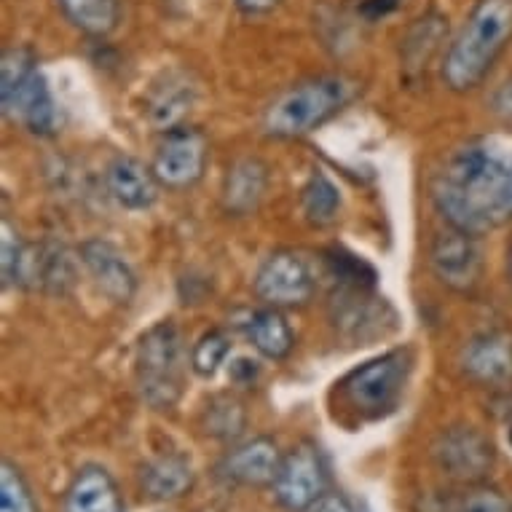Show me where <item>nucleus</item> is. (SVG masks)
<instances>
[{
    "label": "nucleus",
    "mask_w": 512,
    "mask_h": 512,
    "mask_svg": "<svg viewBox=\"0 0 512 512\" xmlns=\"http://www.w3.org/2000/svg\"><path fill=\"white\" fill-rule=\"evenodd\" d=\"M432 202L448 226L483 236L512 220V145L472 137L448 153L432 180Z\"/></svg>",
    "instance_id": "f257e3e1"
},
{
    "label": "nucleus",
    "mask_w": 512,
    "mask_h": 512,
    "mask_svg": "<svg viewBox=\"0 0 512 512\" xmlns=\"http://www.w3.org/2000/svg\"><path fill=\"white\" fill-rule=\"evenodd\" d=\"M512 43V0H475L462 30L445 51L440 78L454 94L483 86Z\"/></svg>",
    "instance_id": "f03ea898"
},
{
    "label": "nucleus",
    "mask_w": 512,
    "mask_h": 512,
    "mask_svg": "<svg viewBox=\"0 0 512 512\" xmlns=\"http://www.w3.org/2000/svg\"><path fill=\"white\" fill-rule=\"evenodd\" d=\"M360 94L349 76H314L279 92L263 110V135L274 140H301L344 113Z\"/></svg>",
    "instance_id": "7ed1b4c3"
},
{
    "label": "nucleus",
    "mask_w": 512,
    "mask_h": 512,
    "mask_svg": "<svg viewBox=\"0 0 512 512\" xmlns=\"http://www.w3.org/2000/svg\"><path fill=\"white\" fill-rule=\"evenodd\" d=\"M0 108L14 126L38 137L57 132L59 113L38 59L25 46H11L0 59Z\"/></svg>",
    "instance_id": "20e7f679"
},
{
    "label": "nucleus",
    "mask_w": 512,
    "mask_h": 512,
    "mask_svg": "<svg viewBox=\"0 0 512 512\" xmlns=\"http://www.w3.org/2000/svg\"><path fill=\"white\" fill-rule=\"evenodd\" d=\"M137 387L156 411L175 408L183 392V338L172 322L153 325L137 344Z\"/></svg>",
    "instance_id": "39448f33"
},
{
    "label": "nucleus",
    "mask_w": 512,
    "mask_h": 512,
    "mask_svg": "<svg viewBox=\"0 0 512 512\" xmlns=\"http://www.w3.org/2000/svg\"><path fill=\"white\" fill-rule=\"evenodd\" d=\"M413 370V354L408 346L392 349L362 362L341 381L346 405L362 419H378L397 405Z\"/></svg>",
    "instance_id": "423d86ee"
},
{
    "label": "nucleus",
    "mask_w": 512,
    "mask_h": 512,
    "mask_svg": "<svg viewBox=\"0 0 512 512\" xmlns=\"http://www.w3.org/2000/svg\"><path fill=\"white\" fill-rule=\"evenodd\" d=\"M328 483V462L319 451V445L303 440L282 456L271 491L279 507H285L287 512H309L328 494Z\"/></svg>",
    "instance_id": "0eeeda50"
},
{
    "label": "nucleus",
    "mask_w": 512,
    "mask_h": 512,
    "mask_svg": "<svg viewBox=\"0 0 512 512\" xmlns=\"http://www.w3.org/2000/svg\"><path fill=\"white\" fill-rule=\"evenodd\" d=\"M210 161V137L196 126H172L161 132V140L153 153V172L161 188L185 191L204 177Z\"/></svg>",
    "instance_id": "6e6552de"
},
{
    "label": "nucleus",
    "mask_w": 512,
    "mask_h": 512,
    "mask_svg": "<svg viewBox=\"0 0 512 512\" xmlns=\"http://www.w3.org/2000/svg\"><path fill=\"white\" fill-rule=\"evenodd\" d=\"M255 295L263 306L274 309H301L317 290V277L301 252L277 250L258 266L252 279Z\"/></svg>",
    "instance_id": "1a4fd4ad"
},
{
    "label": "nucleus",
    "mask_w": 512,
    "mask_h": 512,
    "mask_svg": "<svg viewBox=\"0 0 512 512\" xmlns=\"http://www.w3.org/2000/svg\"><path fill=\"white\" fill-rule=\"evenodd\" d=\"M432 459L437 470H443L448 478L459 483H483L494 467L496 451L480 429L451 427L440 432L432 443Z\"/></svg>",
    "instance_id": "9d476101"
},
{
    "label": "nucleus",
    "mask_w": 512,
    "mask_h": 512,
    "mask_svg": "<svg viewBox=\"0 0 512 512\" xmlns=\"http://www.w3.org/2000/svg\"><path fill=\"white\" fill-rule=\"evenodd\" d=\"M429 269L445 287L456 293H470L480 282L483 258H480L478 236L448 226L432 239L429 247Z\"/></svg>",
    "instance_id": "9b49d317"
},
{
    "label": "nucleus",
    "mask_w": 512,
    "mask_h": 512,
    "mask_svg": "<svg viewBox=\"0 0 512 512\" xmlns=\"http://www.w3.org/2000/svg\"><path fill=\"white\" fill-rule=\"evenodd\" d=\"M464 376L472 384L504 389L512 384V333L504 328L483 330L472 336L459 357Z\"/></svg>",
    "instance_id": "f8f14e48"
},
{
    "label": "nucleus",
    "mask_w": 512,
    "mask_h": 512,
    "mask_svg": "<svg viewBox=\"0 0 512 512\" xmlns=\"http://www.w3.org/2000/svg\"><path fill=\"white\" fill-rule=\"evenodd\" d=\"M282 456L285 454L271 437H252L247 443H239L226 451L218 464V472L236 486H271L277 478Z\"/></svg>",
    "instance_id": "ddd939ff"
},
{
    "label": "nucleus",
    "mask_w": 512,
    "mask_h": 512,
    "mask_svg": "<svg viewBox=\"0 0 512 512\" xmlns=\"http://www.w3.org/2000/svg\"><path fill=\"white\" fill-rule=\"evenodd\" d=\"M81 263L94 279V285L113 303H129L137 290V277L124 252L110 242L92 239L81 247Z\"/></svg>",
    "instance_id": "4468645a"
},
{
    "label": "nucleus",
    "mask_w": 512,
    "mask_h": 512,
    "mask_svg": "<svg viewBox=\"0 0 512 512\" xmlns=\"http://www.w3.org/2000/svg\"><path fill=\"white\" fill-rule=\"evenodd\" d=\"M105 188L110 199L124 210H148L156 204L161 183L153 167L135 156H116L105 169Z\"/></svg>",
    "instance_id": "2eb2a0df"
},
{
    "label": "nucleus",
    "mask_w": 512,
    "mask_h": 512,
    "mask_svg": "<svg viewBox=\"0 0 512 512\" xmlns=\"http://www.w3.org/2000/svg\"><path fill=\"white\" fill-rule=\"evenodd\" d=\"M65 512H124V499L105 467L86 464L65 491Z\"/></svg>",
    "instance_id": "dca6fc26"
},
{
    "label": "nucleus",
    "mask_w": 512,
    "mask_h": 512,
    "mask_svg": "<svg viewBox=\"0 0 512 512\" xmlns=\"http://www.w3.org/2000/svg\"><path fill=\"white\" fill-rule=\"evenodd\" d=\"M266 188H269V167L255 156H244L228 167L220 199H223L226 212L242 218V215L258 210V204L266 196Z\"/></svg>",
    "instance_id": "f3484780"
},
{
    "label": "nucleus",
    "mask_w": 512,
    "mask_h": 512,
    "mask_svg": "<svg viewBox=\"0 0 512 512\" xmlns=\"http://www.w3.org/2000/svg\"><path fill=\"white\" fill-rule=\"evenodd\" d=\"M244 336L255 352L274 362L285 360L295 346V333L290 322L285 319L282 309H274V306H263V309L247 314Z\"/></svg>",
    "instance_id": "a211bd4d"
},
{
    "label": "nucleus",
    "mask_w": 512,
    "mask_h": 512,
    "mask_svg": "<svg viewBox=\"0 0 512 512\" xmlns=\"http://www.w3.org/2000/svg\"><path fill=\"white\" fill-rule=\"evenodd\" d=\"M140 488L145 491V496H151L156 502L180 499V496H185L194 488V467H191V462L185 456H156V459L143 464Z\"/></svg>",
    "instance_id": "6ab92c4d"
},
{
    "label": "nucleus",
    "mask_w": 512,
    "mask_h": 512,
    "mask_svg": "<svg viewBox=\"0 0 512 512\" xmlns=\"http://www.w3.org/2000/svg\"><path fill=\"white\" fill-rule=\"evenodd\" d=\"M421 512H512V502L488 483H464L424 499Z\"/></svg>",
    "instance_id": "aec40b11"
},
{
    "label": "nucleus",
    "mask_w": 512,
    "mask_h": 512,
    "mask_svg": "<svg viewBox=\"0 0 512 512\" xmlns=\"http://www.w3.org/2000/svg\"><path fill=\"white\" fill-rule=\"evenodd\" d=\"M59 14L89 38H108L121 22V0H57Z\"/></svg>",
    "instance_id": "412c9836"
},
{
    "label": "nucleus",
    "mask_w": 512,
    "mask_h": 512,
    "mask_svg": "<svg viewBox=\"0 0 512 512\" xmlns=\"http://www.w3.org/2000/svg\"><path fill=\"white\" fill-rule=\"evenodd\" d=\"M301 207L303 215L314 226H328L338 218V210H341V194L333 185L328 175L322 172H314L309 177V183L303 185L301 191Z\"/></svg>",
    "instance_id": "4be33fe9"
},
{
    "label": "nucleus",
    "mask_w": 512,
    "mask_h": 512,
    "mask_svg": "<svg viewBox=\"0 0 512 512\" xmlns=\"http://www.w3.org/2000/svg\"><path fill=\"white\" fill-rule=\"evenodd\" d=\"M231 354V336L223 328H212L199 336V341L191 349V370L196 376L212 378Z\"/></svg>",
    "instance_id": "5701e85b"
},
{
    "label": "nucleus",
    "mask_w": 512,
    "mask_h": 512,
    "mask_svg": "<svg viewBox=\"0 0 512 512\" xmlns=\"http://www.w3.org/2000/svg\"><path fill=\"white\" fill-rule=\"evenodd\" d=\"M0 512H41L35 502L33 486L9 459H3L0 464Z\"/></svg>",
    "instance_id": "b1692460"
},
{
    "label": "nucleus",
    "mask_w": 512,
    "mask_h": 512,
    "mask_svg": "<svg viewBox=\"0 0 512 512\" xmlns=\"http://www.w3.org/2000/svg\"><path fill=\"white\" fill-rule=\"evenodd\" d=\"M194 102V89L185 84H169L167 89H159L151 102V121L161 126V132H167L172 126H180V118L185 110H191Z\"/></svg>",
    "instance_id": "393cba45"
},
{
    "label": "nucleus",
    "mask_w": 512,
    "mask_h": 512,
    "mask_svg": "<svg viewBox=\"0 0 512 512\" xmlns=\"http://www.w3.org/2000/svg\"><path fill=\"white\" fill-rule=\"evenodd\" d=\"M244 429V411L234 397H215L204 408V432L218 440L239 437Z\"/></svg>",
    "instance_id": "a878e982"
},
{
    "label": "nucleus",
    "mask_w": 512,
    "mask_h": 512,
    "mask_svg": "<svg viewBox=\"0 0 512 512\" xmlns=\"http://www.w3.org/2000/svg\"><path fill=\"white\" fill-rule=\"evenodd\" d=\"M22 252H25V242L11 231L9 220H3V285H14Z\"/></svg>",
    "instance_id": "bb28decb"
},
{
    "label": "nucleus",
    "mask_w": 512,
    "mask_h": 512,
    "mask_svg": "<svg viewBox=\"0 0 512 512\" xmlns=\"http://www.w3.org/2000/svg\"><path fill=\"white\" fill-rule=\"evenodd\" d=\"M491 108L499 116L504 126L512 129V78H507L499 89L494 92V100H491Z\"/></svg>",
    "instance_id": "cd10ccee"
},
{
    "label": "nucleus",
    "mask_w": 512,
    "mask_h": 512,
    "mask_svg": "<svg viewBox=\"0 0 512 512\" xmlns=\"http://www.w3.org/2000/svg\"><path fill=\"white\" fill-rule=\"evenodd\" d=\"M309 512H360L344 494H325Z\"/></svg>",
    "instance_id": "c85d7f7f"
},
{
    "label": "nucleus",
    "mask_w": 512,
    "mask_h": 512,
    "mask_svg": "<svg viewBox=\"0 0 512 512\" xmlns=\"http://www.w3.org/2000/svg\"><path fill=\"white\" fill-rule=\"evenodd\" d=\"M279 3L282 0H236V9L242 11L244 17H263V14L279 9Z\"/></svg>",
    "instance_id": "c756f323"
},
{
    "label": "nucleus",
    "mask_w": 512,
    "mask_h": 512,
    "mask_svg": "<svg viewBox=\"0 0 512 512\" xmlns=\"http://www.w3.org/2000/svg\"><path fill=\"white\" fill-rule=\"evenodd\" d=\"M397 6H400V0H365V3H362V14L368 19L387 17V14H392Z\"/></svg>",
    "instance_id": "7c9ffc66"
},
{
    "label": "nucleus",
    "mask_w": 512,
    "mask_h": 512,
    "mask_svg": "<svg viewBox=\"0 0 512 512\" xmlns=\"http://www.w3.org/2000/svg\"><path fill=\"white\" fill-rule=\"evenodd\" d=\"M507 285L512 287V239L507 244Z\"/></svg>",
    "instance_id": "2f4dec72"
},
{
    "label": "nucleus",
    "mask_w": 512,
    "mask_h": 512,
    "mask_svg": "<svg viewBox=\"0 0 512 512\" xmlns=\"http://www.w3.org/2000/svg\"><path fill=\"white\" fill-rule=\"evenodd\" d=\"M507 440H510V445H512V424H510V432H507Z\"/></svg>",
    "instance_id": "473e14b6"
}]
</instances>
